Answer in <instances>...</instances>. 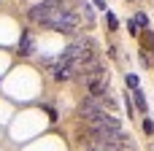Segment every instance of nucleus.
<instances>
[{"label":"nucleus","mask_w":154,"mask_h":151,"mask_svg":"<svg viewBox=\"0 0 154 151\" xmlns=\"http://www.w3.org/2000/svg\"><path fill=\"white\" fill-rule=\"evenodd\" d=\"M41 27H46V30H57V32H76V30H79V14L70 11V8H62V11H57L54 16L43 19Z\"/></svg>","instance_id":"obj_1"},{"label":"nucleus","mask_w":154,"mask_h":151,"mask_svg":"<svg viewBox=\"0 0 154 151\" xmlns=\"http://www.w3.org/2000/svg\"><path fill=\"white\" fill-rule=\"evenodd\" d=\"M89 135L95 146H127V138L122 130H108V127H89Z\"/></svg>","instance_id":"obj_2"},{"label":"nucleus","mask_w":154,"mask_h":151,"mask_svg":"<svg viewBox=\"0 0 154 151\" xmlns=\"http://www.w3.org/2000/svg\"><path fill=\"white\" fill-rule=\"evenodd\" d=\"M65 5H62V0H41L38 5H32L30 11H27V16H30V22H43V19H49V16H54L57 11H62Z\"/></svg>","instance_id":"obj_3"},{"label":"nucleus","mask_w":154,"mask_h":151,"mask_svg":"<svg viewBox=\"0 0 154 151\" xmlns=\"http://www.w3.org/2000/svg\"><path fill=\"white\" fill-rule=\"evenodd\" d=\"M106 111V97L103 100H95V97H87L84 103H81V108H79V113L89 122L92 116H97V113H103Z\"/></svg>","instance_id":"obj_4"},{"label":"nucleus","mask_w":154,"mask_h":151,"mask_svg":"<svg viewBox=\"0 0 154 151\" xmlns=\"http://www.w3.org/2000/svg\"><path fill=\"white\" fill-rule=\"evenodd\" d=\"M89 127H108V130H122V124H119V119L114 116V113H97V116H92L89 119Z\"/></svg>","instance_id":"obj_5"},{"label":"nucleus","mask_w":154,"mask_h":151,"mask_svg":"<svg viewBox=\"0 0 154 151\" xmlns=\"http://www.w3.org/2000/svg\"><path fill=\"white\" fill-rule=\"evenodd\" d=\"M84 84H87V89H89V97H95V100H103V97H106V81L95 78V81H84Z\"/></svg>","instance_id":"obj_6"},{"label":"nucleus","mask_w":154,"mask_h":151,"mask_svg":"<svg viewBox=\"0 0 154 151\" xmlns=\"http://www.w3.org/2000/svg\"><path fill=\"white\" fill-rule=\"evenodd\" d=\"M51 76H54V81H68V78H73V70L68 68V65H54L51 68Z\"/></svg>","instance_id":"obj_7"},{"label":"nucleus","mask_w":154,"mask_h":151,"mask_svg":"<svg viewBox=\"0 0 154 151\" xmlns=\"http://www.w3.org/2000/svg\"><path fill=\"white\" fill-rule=\"evenodd\" d=\"M19 54H32V35L24 30L22 32V46H19Z\"/></svg>","instance_id":"obj_8"},{"label":"nucleus","mask_w":154,"mask_h":151,"mask_svg":"<svg viewBox=\"0 0 154 151\" xmlns=\"http://www.w3.org/2000/svg\"><path fill=\"white\" fill-rule=\"evenodd\" d=\"M133 97H135V105H138V111H143V113H146V111H149V105H146V97H143V92H141V89H135V92H133Z\"/></svg>","instance_id":"obj_9"},{"label":"nucleus","mask_w":154,"mask_h":151,"mask_svg":"<svg viewBox=\"0 0 154 151\" xmlns=\"http://www.w3.org/2000/svg\"><path fill=\"white\" fill-rule=\"evenodd\" d=\"M146 24H149V19H146L143 14H138V16H135V27H146Z\"/></svg>","instance_id":"obj_10"},{"label":"nucleus","mask_w":154,"mask_h":151,"mask_svg":"<svg viewBox=\"0 0 154 151\" xmlns=\"http://www.w3.org/2000/svg\"><path fill=\"white\" fill-rule=\"evenodd\" d=\"M127 84H130L133 89H138V78H135V76H127Z\"/></svg>","instance_id":"obj_11"},{"label":"nucleus","mask_w":154,"mask_h":151,"mask_svg":"<svg viewBox=\"0 0 154 151\" xmlns=\"http://www.w3.org/2000/svg\"><path fill=\"white\" fill-rule=\"evenodd\" d=\"M143 130H146V132H154V124H152V119H146V122H143Z\"/></svg>","instance_id":"obj_12"}]
</instances>
